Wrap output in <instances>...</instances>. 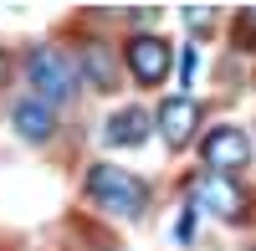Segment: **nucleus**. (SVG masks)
<instances>
[{"label":"nucleus","instance_id":"obj_8","mask_svg":"<svg viewBox=\"0 0 256 251\" xmlns=\"http://www.w3.org/2000/svg\"><path fill=\"white\" fill-rule=\"evenodd\" d=\"M102 138H108L113 149H138V144L148 138V113L144 108H118L108 118V128H102Z\"/></svg>","mask_w":256,"mask_h":251},{"label":"nucleus","instance_id":"obj_5","mask_svg":"<svg viewBox=\"0 0 256 251\" xmlns=\"http://www.w3.org/2000/svg\"><path fill=\"white\" fill-rule=\"evenodd\" d=\"M251 159V144L241 128H216V134H205V164H210V174H230V170H241V164Z\"/></svg>","mask_w":256,"mask_h":251},{"label":"nucleus","instance_id":"obj_11","mask_svg":"<svg viewBox=\"0 0 256 251\" xmlns=\"http://www.w3.org/2000/svg\"><path fill=\"white\" fill-rule=\"evenodd\" d=\"M184 20H190V26H210V20H216V10H184Z\"/></svg>","mask_w":256,"mask_h":251},{"label":"nucleus","instance_id":"obj_10","mask_svg":"<svg viewBox=\"0 0 256 251\" xmlns=\"http://www.w3.org/2000/svg\"><path fill=\"white\" fill-rule=\"evenodd\" d=\"M236 46H241V52L256 46V10H241V16H236Z\"/></svg>","mask_w":256,"mask_h":251},{"label":"nucleus","instance_id":"obj_3","mask_svg":"<svg viewBox=\"0 0 256 251\" xmlns=\"http://www.w3.org/2000/svg\"><path fill=\"white\" fill-rule=\"evenodd\" d=\"M190 210H205L216 220H241L246 216V190L230 174H200L195 184H190Z\"/></svg>","mask_w":256,"mask_h":251},{"label":"nucleus","instance_id":"obj_1","mask_svg":"<svg viewBox=\"0 0 256 251\" xmlns=\"http://www.w3.org/2000/svg\"><path fill=\"white\" fill-rule=\"evenodd\" d=\"M88 195H92V205H102L113 216H144L148 184L134 180L128 170H118V164H92L88 170Z\"/></svg>","mask_w":256,"mask_h":251},{"label":"nucleus","instance_id":"obj_4","mask_svg":"<svg viewBox=\"0 0 256 251\" xmlns=\"http://www.w3.org/2000/svg\"><path fill=\"white\" fill-rule=\"evenodd\" d=\"M169 62H174V52H169L164 36H134L128 41V67H134V82H144V88H159L169 77Z\"/></svg>","mask_w":256,"mask_h":251},{"label":"nucleus","instance_id":"obj_9","mask_svg":"<svg viewBox=\"0 0 256 251\" xmlns=\"http://www.w3.org/2000/svg\"><path fill=\"white\" fill-rule=\"evenodd\" d=\"M82 72L92 77V88H113V62H108L102 46H88V52H82Z\"/></svg>","mask_w":256,"mask_h":251},{"label":"nucleus","instance_id":"obj_7","mask_svg":"<svg viewBox=\"0 0 256 251\" xmlns=\"http://www.w3.org/2000/svg\"><path fill=\"white\" fill-rule=\"evenodd\" d=\"M10 123H16V134L26 144H46L56 134V113H52V102H41V98H20L10 108Z\"/></svg>","mask_w":256,"mask_h":251},{"label":"nucleus","instance_id":"obj_6","mask_svg":"<svg viewBox=\"0 0 256 251\" xmlns=\"http://www.w3.org/2000/svg\"><path fill=\"white\" fill-rule=\"evenodd\" d=\"M195 123H200V102L195 98H169L159 108V134H164L169 149H184L195 138Z\"/></svg>","mask_w":256,"mask_h":251},{"label":"nucleus","instance_id":"obj_2","mask_svg":"<svg viewBox=\"0 0 256 251\" xmlns=\"http://www.w3.org/2000/svg\"><path fill=\"white\" fill-rule=\"evenodd\" d=\"M26 77H31V88H36V98L41 102H67L72 98V88H77V72H72V62L62 56L56 46H36L31 56H26Z\"/></svg>","mask_w":256,"mask_h":251}]
</instances>
